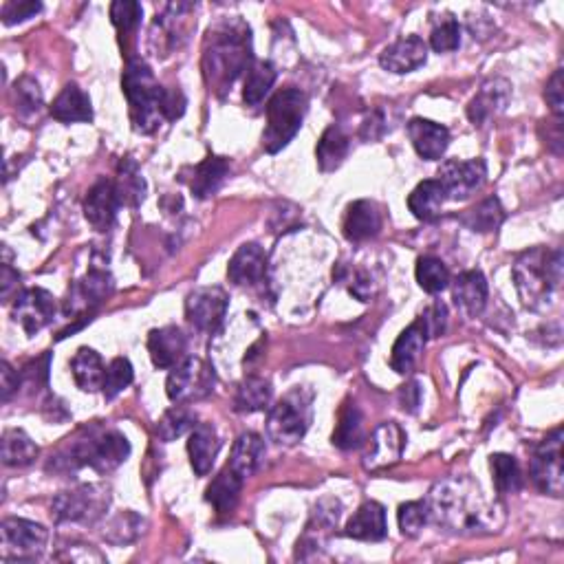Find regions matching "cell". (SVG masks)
<instances>
[{"label":"cell","mask_w":564,"mask_h":564,"mask_svg":"<svg viewBox=\"0 0 564 564\" xmlns=\"http://www.w3.org/2000/svg\"><path fill=\"white\" fill-rule=\"evenodd\" d=\"M428 512L432 523L457 536H494L507 514L501 498L487 496L470 476H450L430 490Z\"/></svg>","instance_id":"cell-1"},{"label":"cell","mask_w":564,"mask_h":564,"mask_svg":"<svg viewBox=\"0 0 564 564\" xmlns=\"http://www.w3.org/2000/svg\"><path fill=\"white\" fill-rule=\"evenodd\" d=\"M254 64L252 29L241 18H223L205 36L203 75L210 89L227 93L241 73Z\"/></svg>","instance_id":"cell-2"},{"label":"cell","mask_w":564,"mask_h":564,"mask_svg":"<svg viewBox=\"0 0 564 564\" xmlns=\"http://www.w3.org/2000/svg\"><path fill=\"white\" fill-rule=\"evenodd\" d=\"M562 249L531 247L514 263V280L523 305L540 311L556 302L562 287Z\"/></svg>","instance_id":"cell-3"},{"label":"cell","mask_w":564,"mask_h":564,"mask_svg":"<svg viewBox=\"0 0 564 564\" xmlns=\"http://www.w3.org/2000/svg\"><path fill=\"white\" fill-rule=\"evenodd\" d=\"M130 457V443L115 428L93 426L84 430L82 435L71 443L69 450L60 452L53 463L62 465L64 470L91 468L100 474H108L117 470Z\"/></svg>","instance_id":"cell-4"},{"label":"cell","mask_w":564,"mask_h":564,"mask_svg":"<svg viewBox=\"0 0 564 564\" xmlns=\"http://www.w3.org/2000/svg\"><path fill=\"white\" fill-rule=\"evenodd\" d=\"M122 89L130 106V119L137 133L150 135L164 122V95L148 64L139 58L128 60L122 75Z\"/></svg>","instance_id":"cell-5"},{"label":"cell","mask_w":564,"mask_h":564,"mask_svg":"<svg viewBox=\"0 0 564 564\" xmlns=\"http://www.w3.org/2000/svg\"><path fill=\"white\" fill-rule=\"evenodd\" d=\"M309 108L307 95L296 86L280 89L267 104V126L263 130V148L269 155L280 153L298 135Z\"/></svg>","instance_id":"cell-6"},{"label":"cell","mask_w":564,"mask_h":564,"mask_svg":"<svg viewBox=\"0 0 564 564\" xmlns=\"http://www.w3.org/2000/svg\"><path fill=\"white\" fill-rule=\"evenodd\" d=\"M313 419V390L296 386L271 408L267 419V435L276 446H296L307 435Z\"/></svg>","instance_id":"cell-7"},{"label":"cell","mask_w":564,"mask_h":564,"mask_svg":"<svg viewBox=\"0 0 564 564\" xmlns=\"http://www.w3.org/2000/svg\"><path fill=\"white\" fill-rule=\"evenodd\" d=\"M108 505H111V490L106 485L91 483L69 492H60L53 498L51 514L58 523L93 525L97 518L106 514Z\"/></svg>","instance_id":"cell-8"},{"label":"cell","mask_w":564,"mask_h":564,"mask_svg":"<svg viewBox=\"0 0 564 564\" xmlns=\"http://www.w3.org/2000/svg\"><path fill=\"white\" fill-rule=\"evenodd\" d=\"M216 386L214 368L201 357H186L172 368L166 382V393L172 404H192L208 397Z\"/></svg>","instance_id":"cell-9"},{"label":"cell","mask_w":564,"mask_h":564,"mask_svg":"<svg viewBox=\"0 0 564 564\" xmlns=\"http://www.w3.org/2000/svg\"><path fill=\"white\" fill-rule=\"evenodd\" d=\"M0 556L5 562H29L42 556L47 547L49 531L25 518H5L0 525Z\"/></svg>","instance_id":"cell-10"},{"label":"cell","mask_w":564,"mask_h":564,"mask_svg":"<svg viewBox=\"0 0 564 564\" xmlns=\"http://www.w3.org/2000/svg\"><path fill=\"white\" fill-rule=\"evenodd\" d=\"M531 481L542 494L560 498L564 490L562 470V428H556L542 439L529 463Z\"/></svg>","instance_id":"cell-11"},{"label":"cell","mask_w":564,"mask_h":564,"mask_svg":"<svg viewBox=\"0 0 564 564\" xmlns=\"http://www.w3.org/2000/svg\"><path fill=\"white\" fill-rule=\"evenodd\" d=\"M487 177V166L483 159H448L439 168V183L446 197L452 201L470 199L476 190H481Z\"/></svg>","instance_id":"cell-12"},{"label":"cell","mask_w":564,"mask_h":564,"mask_svg":"<svg viewBox=\"0 0 564 564\" xmlns=\"http://www.w3.org/2000/svg\"><path fill=\"white\" fill-rule=\"evenodd\" d=\"M56 298L47 289H25L16 296L12 318L27 335H36L56 318Z\"/></svg>","instance_id":"cell-13"},{"label":"cell","mask_w":564,"mask_h":564,"mask_svg":"<svg viewBox=\"0 0 564 564\" xmlns=\"http://www.w3.org/2000/svg\"><path fill=\"white\" fill-rule=\"evenodd\" d=\"M230 298L219 287H203L192 291L186 300V318L201 333H214L221 327Z\"/></svg>","instance_id":"cell-14"},{"label":"cell","mask_w":564,"mask_h":564,"mask_svg":"<svg viewBox=\"0 0 564 564\" xmlns=\"http://www.w3.org/2000/svg\"><path fill=\"white\" fill-rule=\"evenodd\" d=\"M113 276L104 269H91L82 280L75 282L69 289V296L64 300V316H91L97 305L111 296Z\"/></svg>","instance_id":"cell-15"},{"label":"cell","mask_w":564,"mask_h":564,"mask_svg":"<svg viewBox=\"0 0 564 564\" xmlns=\"http://www.w3.org/2000/svg\"><path fill=\"white\" fill-rule=\"evenodd\" d=\"M406 448V432L395 421L379 423L373 430L371 443L364 454V468L368 472H382L393 468Z\"/></svg>","instance_id":"cell-16"},{"label":"cell","mask_w":564,"mask_h":564,"mask_svg":"<svg viewBox=\"0 0 564 564\" xmlns=\"http://www.w3.org/2000/svg\"><path fill=\"white\" fill-rule=\"evenodd\" d=\"M227 278L236 287H258L267 278V254L258 243H245L236 249L230 265H227Z\"/></svg>","instance_id":"cell-17"},{"label":"cell","mask_w":564,"mask_h":564,"mask_svg":"<svg viewBox=\"0 0 564 564\" xmlns=\"http://www.w3.org/2000/svg\"><path fill=\"white\" fill-rule=\"evenodd\" d=\"M122 203L117 199L115 183L111 179H100L89 190L84 199V216L97 232H108Z\"/></svg>","instance_id":"cell-18"},{"label":"cell","mask_w":564,"mask_h":564,"mask_svg":"<svg viewBox=\"0 0 564 564\" xmlns=\"http://www.w3.org/2000/svg\"><path fill=\"white\" fill-rule=\"evenodd\" d=\"M428 60V45L419 36H404L395 40L393 45L386 47L382 56H379V64L382 69L390 73H410L423 67Z\"/></svg>","instance_id":"cell-19"},{"label":"cell","mask_w":564,"mask_h":564,"mask_svg":"<svg viewBox=\"0 0 564 564\" xmlns=\"http://www.w3.org/2000/svg\"><path fill=\"white\" fill-rule=\"evenodd\" d=\"M408 137L415 146L417 155L426 161H437L450 146V130L430 119L415 117L408 122Z\"/></svg>","instance_id":"cell-20"},{"label":"cell","mask_w":564,"mask_h":564,"mask_svg":"<svg viewBox=\"0 0 564 564\" xmlns=\"http://www.w3.org/2000/svg\"><path fill=\"white\" fill-rule=\"evenodd\" d=\"M188 338L179 327H161L148 335V353L157 368H175L186 360Z\"/></svg>","instance_id":"cell-21"},{"label":"cell","mask_w":564,"mask_h":564,"mask_svg":"<svg viewBox=\"0 0 564 564\" xmlns=\"http://www.w3.org/2000/svg\"><path fill=\"white\" fill-rule=\"evenodd\" d=\"M452 300L465 316L470 318L481 316L487 305V280L483 276V271L479 269L463 271L452 285Z\"/></svg>","instance_id":"cell-22"},{"label":"cell","mask_w":564,"mask_h":564,"mask_svg":"<svg viewBox=\"0 0 564 564\" xmlns=\"http://www.w3.org/2000/svg\"><path fill=\"white\" fill-rule=\"evenodd\" d=\"M426 342H428V333L419 318L412 322L393 344V351H390V368L399 375L410 373L412 368H415L419 355L423 353V349H426Z\"/></svg>","instance_id":"cell-23"},{"label":"cell","mask_w":564,"mask_h":564,"mask_svg":"<svg viewBox=\"0 0 564 564\" xmlns=\"http://www.w3.org/2000/svg\"><path fill=\"white\" fill-rule=\"evenodd\" d=\"M221 439L216 435L212 423H197V428L190 432L188 454L190 465L197 476H208L214 468V461L219 457Z\"/></svg>","instance_id":"cell-24"},{"label":"cell","mask_w":564,"mask_h":564,"mask_svg":"<svg viewBox=\"0 0 564 564\" xmlns=\"http://www.w3.org/2000/svg\"><path fill=\"white\" fill-rule=\"evenodd\" d=\"M382 230V214L373 201H355L344 216V236L351 243L371 241Z\"/></svg>","instance_id":"cell-25"},{"label":"cell","mask_w":564,"mask_h":564,"mask_svg":"<svg viewBox=\"0 0 564 564\" xmlns=\"http://www.w3.org/2000/svg\"><path fill=\"white\" fill-rule=\"evenodd\" d=\"M509 95H512V86H509L505 80L496 78V80L485 82L481 86L479 95H476L468 106L470 122L474 126H483L487 119H492L501 111H505Z\"/></svg>","instance_id":"cell-26"},{"label":"cell","mask_w":564,"mask_h":564,"mask_svg":"<svg viewBox=\"0 0 564 564\" xmlns=\"http://www.w3.org/2000/svg\"><path fill=\"white\" fill-rule=\"evenodd\" d=\"M344 534L353 540H364V542H379L384 540L388 534L386 525V512L384 507L368 501L364 503L357 512L351 516L349 523H346Z\"/></svg>","instance_id":"cell-27"},{"label":"cell","mask_w":564,"mask_h":564,"mask_svg":"<svg viewBox=\"0 0 564 564\" xmlns=\"http://www.w3.org/2000/svg\"><path fill=\"white\" fill-rule=\"evenodd\" d=\"M230 175V161L223 157H205L199 166L192 168V175L188 186L197 199H210L212 194L219 192L223 181Z\"/></svg>","instance_id":"cell-28"},{"label":"cell","mask_w":564,"mask_h":564,"mask_svg":"<svg viewBox=\"0 0 564 564\" xmlns=\"http://www.w3.org/2000/svg\"><path fill=\"white\" fill-rule=\"evenodd\" d=\"M51 117L58 119L62 124L91 122L93 108L89 95H86L78 84H67L51 104Z\"/></svg>","instance_id":"cell-29"},{"label":"cell","mask_w":564,"mask_h":564,"mask_svg":"<svg viewBox=\"0 0 564 564\" xmlns=\"http://www.w3.org/2000/svg\"><path fill=\"white\" fill-rule=\"evenodd\" d=\"M265 459V441L258 437L256 432H243L241 437L234 441L232 457L227 468L234 470L241 479H249L260 468V463Z\"/></svg>","instance_id":"cell-30"},{"label":"cell","mask_w":564,"mask_h":564,"mask_svg":"<svg viewBox=\"0 0 564 564\" xmlns=\"http://www.w3.org/2000/svg\"><path fill=\"white\" fill-rule=\"evenodd\" d=\"M243 483L245 479H241L234 470L225 468L216 474L212 483L208 485V490H205V501H208L219 514H232L238 505V498H241Z\"/></svg>","instance_id":"cell-31"},{"label":"cell","mask_w":564,"mask_h":564,"mask_svg":"<svg viewBox=\"0 0 564 564\" xmlns=\"http://www.w3.org/2000/svg\"><path fill=\"white\" fill-rule=\"evenodd\" d=\"M342 516V505L335 498H324V501L318 503V507L313 509L311 523L307 525V534L298 542V547L302 549H318L324 538H327L331 531L338 527V520Z\"/></svg>","instance_id":"cell-32"},{"label":"cell","mask_w":564,"mask_h":564,"mask_svg":"<svg viewBox=\"0 0 564 564\" xmlns=\"http://www.w3.org/2000/svg\"><path fill=\"white\" fill-rule=\"evenodd\" d=\"M71 373L75 384H78V388L84 390V393H97V390L104 388V362L100 353L89 349V346H82V349L75 353L71 360Z\"/></svg>","instance_id":"cell-33"},{"label":"cell","mask_w":564,"mask_h":564,"mask_svg":"<svg viewBox=\"0 0 564 564\" xmlns=\"http://www.w3.org/2000/svg\"><path fill=\"white\" fill-rule=\"evenodd\" d=\"M364 443V417L355 401L346 399L340 408L338 423H335L333 432V446L340 450H355Z\"/></svg>","instance_id":"cell-34"},{"label":"cell","mask_w":564,"mask_h":564,"mask_svg":"<svg viewBox=\"0 0 564 564\" xmlns=\"http://www.w3.org/2000/svg\"><path fill=\"white\" fill-rule=\"evenodd\" d=\"M446 192H443L441 183L437 179L421 181L419 186L410 192L408 197V210L419 221H435L441 214L443 203H446Z\"/></svg>","instance_id":"cell-35"},{"label":"cell","mask_w":564,"mask_h":564,"mask_svg":"<svg viewBox=\"0 0 564 564\" xmlns=\"http://www.w3.org/2000/svg\"><path fill=\"white\" fill-rule=\"evenodd\" d=\"M276 82V67L267 60H254L252 67L247 69L245 86H243V102L249 108H258L265 102L271 86Z\"/></svg>","instance_id":"cell-36"},{"label":"cell","mask_w":564,"mask_h":564,"mask_svg":"<svg viewBox=\"0 0 564 564\" xmlns=\"http://www.w3.org/2000/svg\"><path fill=\"white\" fill-rule=\"evenodd\" d=\"M115 183V192L117 199L126 208H137V205L144 201L146 197V181L141 177L139 166L135 159L126 157L122 164H119V172H117V181Z\"/></svg>","instance_id":"cell-37"},{"label":"cell","mask_w":564,"mask_h":564,"mask_svg":"<svg viewBox=\"0 0 564 564\" xmlns=\"http://www.w3.org/2000/svg\"><path fill=\"white\" fill-rule=\"evenodd\" d=\"M271 395H274V388H271L269 379L258 377V375H249L236 388L234 408L238 412H247V415H249V412L265 410L271 404Z\"/></svg>","instance_id":"cell-38"},{"label":"cell","mask_w":564,"mask_h":564,"mask_svg":"<svg viewBox=\"0 0 564 564\" xmlns=\"http://www.w3.org/2000/svg\"><path fill=\"white\" fill-rule=\"evenodd\" d=\"M349 155V137L344 135L340 126H329L324 130L318 148H316V159L322 172H333L342 166V161Z\"/></svg>","instance_id":"cell-39"},{"label":"cell","mask_w":564,"mask_h":564,"mask_svg":"<svg viewBox=\"0 0 564 564\" xmlns=\"http://www.w3.org/2000/svg\"><path fill=\"white\" fill-rule=\"evenodd\" d=\"M38 459V446L27 432L7 430L3 435V463L7 468H27Z\"/></svg>","instance_id":"cell-40"},{"label":"cell","mask_w":564,"mask_h":564,"mask_svg":"<svg viewBox=\"0 0 564 564\" xmlns=\"http://www.w3.org/2000/svg\"><path fill=\"white\" fill-rule=\"evenodd\" d=\"M503 221H505V210H503L501 201H498L496 197L481 201L476 208L468 210L461 216V223L465 227H470L472 232H479V234L498 230Z\"/></svg>","instance_id":"cell-41"},{"label":"cell","mask_w":564,"mask_h":564,"mask_svg":"<svg viewBox=\"0 0 564 564\" xmlns=\"http://www.w3.org/2000/svg\"><path fill=\"white\" fill-rule=\"evenodd\" d=\"M194 428H197V415H194L190 408L179 404L170 408L166 415L159 419L155 435L159 437V441L170 443L186 435V432H192Z\"/></svg>","instance_id":"cell-42"},{"label":"cell","mask_w":564,"mask_h":564,"mask_svg":"<svg viewBox=\"0 0 564 564\" xmlns=\"http://www.w3.org/2000/svg\"><path fill=\"white\" fill-rule=\"evenodd\" d=\"M417 282L426 294H441L443 289L450 287V271L437 256H421L417 260Z\"/></svg>","instance_id":"cell-43"},{"label":"cell","mask_w":564,"mask_h":564,"mask_svg":"<svg viewBox=\"0 0 564 564\" xmlns=\"http://www.w3.org/2000/svg\"><path fill=\"white\" fill-rule=\"evenodd\" d=\"M490 465L498 496L520 492V487H523V474H520L518 461L514 457H509V454H492Z\"/></svg>","instance_id":"cell-44"},{"label":"cell","mask_w":564,"mask_h":564,"mask_svg":"<svg viewBox=\"0 0 564 564\" xmlns=\"http://www.w3.org/2000/svg\"><path fill=\"white\" fill-rule=\"evenodd\" d=\"M141 531H144V518H139L135 512H122L108 520L104 538L111 545H128L141 536Z\"/></svg>","instance_id":"cell-45"},{"label":"cell","mask_w":564,"mask_h":564,"mask_svg":"<svg viewBox=\"0 0 564 564\" xmlns=\"http://www.w3.org/2000/svg\"><path fill=\"white\" fill-rule=\"evenodd\" d=\"M14 102H16V113L20 117H34L40 113L42 108V91L40 86L34 78H20L16 82V89H14Z\"/></svg>","instance_id":"cell-46"},{"label":"cell","mask_w":564,"mask_h":564,"mask_svg":"<svg viewBox=\"0 0 564 564\" xmlns=\"http://www.w3.org/2000/svg\"><path fill=\"white\" fill-rule=\"evenodd\" d=\"M130 384H133V364H130L126 357H115V360L106 368L104 388H102L104 397L111 401L119 393H124Z\"/></svg>","instance_id":"cell-47"},{"label":"cell","mask_w":564,"mask_h":564,"mask_svg":"<svg viewBox=\"0 0 564 564\" xmlns=\"http://www.w3.org/2000/svg\"><path fill=\"white\" fill-rule=\"evenodd\" d=\"M428 520H430V512H428L426 501H410L399 507L397 523H399L401 534H404L406 538L419 536V531L426 527Z\"/></svg>","instance_id":"cell-48"},{"label":"cell","mask_w":564,"mask_h":564,"mask_svg":"<svg viewBox=\"0 0 564 564\" xmlns=\"http://www.w3.org/2000/svg\"><path fill=\"white\" fill-rule=\"evenodd\" d=\"M430 47L437 53H450L457 51L461 47V25L459 20H454L452 16H446V20L432 29L430 36Z\"/></svg>","instance_id":"cell-49"},{"label":"cell","mask_w":564,"mask_h":564,"mask_svg":"<svg viewBox=\"0 0 564 564\" xmlns=\"http://www.w3.org/2000/svg\"><path fill=\"white\" fill-rule=\"evenodd\" d=\"M144 9L135 0H117L111 5V20L119 31H130L139 25Z\"/></svg>","instance_id":"cell-50"},{"label":"cell","mask_w":564,"mask_h":564,"mask_svg":"<svg viewBox=\"0 0 564 564\" xmlns=\"http://www.w3.org/2000/svg\"><path fill=\"white\" fill-rule=\"evenodd\" d=\"M42 12V5L36 3V0H9V3L3 5V23L7 27L18 25V23H25V20L34 18L36 14Z\"/></svg>","instance_id":"cell-51"},{"label":"cell","mask_w":564,"mask_h":564,"mask_svg":"<svg viewBox=\"0 0 564 564\" xmlns=\"http://www.w3.org/2000/svg\"><path fill=\"white\" fill-rule=\"evenodd\" d=\"M423 327H426L428 338H441L446 333L448 327V309L443 302H435L430 309H426V313L421 316Z\"/></svg>","instance_id":"cell-52"},{"label":"cell","mask_w":564,"mask_h":564,"mask_svg":"<svg viewBox=\"0 0 564 564\" xmlns=\"http://www.w3.org/2000/svg\"><path fill=\"white\" fill-rule=\"evenodd\" d=\"M545 100L551 106V113L556 115V119L562 117L564 113V97H562V69L551 75V80L545 86Z\"/></svg>","instance_id":"cell-53"},{"label":"cell","mask_w":564,"mask_h":564,"mask_svg":"<svg viewBox=\"0 0 564 564\" xmlns=\"http://www.w3.org/2000/svg\"><path fill=\"white\" fill-rule=\"evenodd\" d=\"M18 388H20V375L7 362H3L0 364V397H3L5 404L12 399L14 393H18Z\"/></svg>","instance_id":"cell-54"},{"label":"cell","mask_w":564,"mask_h":564,"mask_svg":"<svg viewBox=\"0 0 564 564\" xmlns=\"http://www.w3.org/2000/svg\"><path fill=\"white\" fill-rule=\"evenodd\" d=\"M399 406L401 410H406V412H417L419 406H421V386L417 382H410L406 386H401L399 388Z\"/></svg>","instance_id":"cell-55"},{"label":"cell","mask_w":564,"mask_h":564,"mask_svg":"<svg viewBox=\"0 0 564 564\" xmlns=\"http://www.w3.org/2000/svg\"><path fill=\"white\" fill-rule=\"evenodd\" d=\"M0 289H3V302H9V298H12L14 291L20 289V274L9 263L3 265V276H0Z\"/></svg>","instance_id":"cell-56"},{"label":"cell","mask_w":564,"mask_h":564,"mask_svg":"<svg viewBox=\"0 0 564 564\" xmlns=\"http://www.w3.org/2000/svg\"><path fill=\"white\" fill-rule=\"evenodd\" d=\"M351 294H353L357 300H362V302H366L368 298H371V294H373V289H371V276H368L366 271H360V274L353 276Z\"/></svg>","instance_id":"cell-57"}]
</instances>
